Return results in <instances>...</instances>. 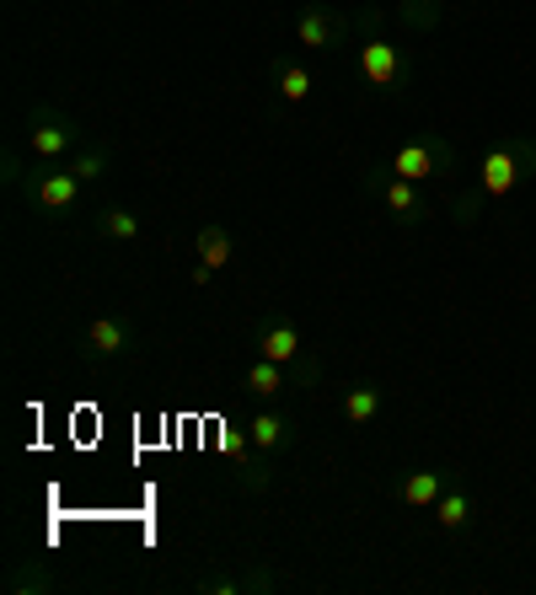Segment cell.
<instances>
[{"label": "cell", "instance_id": "1", "mask_svg": "<svg viewBox=\"0 0 536 595\" xmlns=\"http://www.w3.org/2000/svg\"><path fill=\"white\" fill-rule=\"evenodd\" d=\"M526 178H536V146H526V140H505V146H494L477 161V188H483L488 199L515 194Z\"/></svg>", "mask_w": 536, "mask_h": 595}, {"label": "cell", "instance_id": "2", "mask_svg": "<svg viewBox=\"0 0 536 595\" xmlns=\"http://www.w3.org/2000/svg\"><path fill=\"white\" fill-rule=\"evenodd\" d=\"M81 146H87V140H81L76 119H64L60 108H32V113H28V150H32V161H43V167H64V161H70Z\"/></svg>", "mask_w": 536, "mask_h": 595}, {"label": "cell", "instance_id": "3", "mask_svg": "<svg viewBox=\"0 0 536 595\" xmlns=\"http://www.w3.org/2000/svg\"><path fill=\"white\" fill-rule=\"evenodd\" d=\"M387 172H397V178H408V182H424V178H435V172H456V150L440 135H418V140L391 150Z\"/></svg>", "mask_w": 536, "mask_h": 595}, {"label": "cell", "instance_id": "4", "mask_svg": "<svg viewBox=\"0 0 536 595\" xmlns=\"http://www.w3.org/2000/svg\"><path fill=\"white\" fill-rule=\"evenodd\" d=\"M359 76H365L376 91H403L408 60H403V49L387 43L381 32H365V38H359Z\"/></svg>", "mask_w": 536, "mask_h": 595}, {"label": "cell", "instance_id": "5", "mask_svg": "<svg viewBox=\"0 0 536 595\" xmlns=\"http://www.w3.org/2000/svg\"><path fill=\"white\" fill-rule=\"evenodd\" d=\"M365 188H370V194L391 209V220H397V226H424V220H429V205H424L418 182L397 178V172H387V167H381L376 178H365Z\"/></svg>", "mask_w": 536, "mask_h": 595}, {"label": "cell", "instance_id": "6", "mask_svg": "<svg viewBox=\"0 0 536 595\" xmlns=\"http://www.w3.org/2000/svg\"><path fill=\"white\" fill-rule=\"evenodd\" d=\"M344 32H349V17H338L332 6H322V0H311V6H300L296 17V43L300 49H332V43H344Z\"/></svg>", "mask_w": 536, "mask_h": 595}, {"label": "cell", "instance_id": "7", "mask_svg": "<svg viewBox=\"0 0 536 595\" xmlns=\"http://www.w3.org/2000/svg\"><path fill=\"white\" fill-rule=\"evenodd\" d=\"M28 199L43 209V215H64V209H76V199H81V178H76L70 167H43V172L28 182Z\"/></svg>", "mask_w": 536, "mask_h": 595}, {"label": "cell", "instance_id": "8", "mask_svg": "<svg viewBox=\"0 0 536 595\" xmlns=\"http://www.w3.org/2000/svg\"><path fill=\"white\" fill-rule=\"evenodd\" d=\"M81 344H87V355H97V359L135 355V323H129V317H113V311H108V317H91Z\"/></svg>", "mask_w": 536, "mask_h": 595}, {"label": "cell", "instance_id": "9", "mask_svg": "<svg viewBox=\"0 0 536 595\" xmlns=\"http://www.w3.org/2000/svg\"><path fill=\"white\" fill-rule=\"evenodd\" d=\"M252 344H258V355L274 359V365H285V370L300 359V333L290 328V323H264Z\"/></svg>", "mask_w": 536, "mask_h": 595}, {"label": "cell", "instance_id": "10", "mask_svg": "<svg viewBox=\"0 0 536 595\" xmlns=\"http://www.w3.org/2000/svg\"><path fill=\"white\" fill-rule=\"evenodd\" d=\"M290 435H296V424L279 414V408H264V414L247 418V440H252V450H279V446H290Z\"/></svg>", "mask_w": 536, "mask_h": 595}, {"label": "cell", "instance_id": "11", "mask_svg": "<svg viewBox=\"0 0 536 595\" xmlns=\"http://www.w3.org/2000/svg\"><path fill=\"white\" fill-rule=\"evenodd\" d=\"M381 387L376 381H355V387H344V424H355V429H365V424H376V414H381Z\"/></svg>", "mask_w": 536, "mask_h": 595}, {"label": "cell", "instance_id": "12", "mask_svg": "<svg viewBox=\"0 0 536 595\" xmlns=\"http://www.w3.org/2000/svg\"><path fill=\"white\" fill-rule=\"evenodd\" d=\"M440 494H446V473H440V467H424V473L403 477V505L408 509H435Z\"/></svg>", "mask_w": 536, "mask_h": 595}, {"label": "cell", "instance_id": "13", "mask_svg": "<svg viewBox=\"0 0 536 595\" xmlns=\"http://www.w3.org/2000/svg\"><path fill=\"white\" fill-rule=\"evenodd\" d=\"M193 247H199V264L215 268V274L231 264V252H237V247H231V231H226V226H215V220L199 226V241H193Z\"/></svg>", "mask_w": 536, "mask_h": 595}, {"label": "cell", "instance_id": "14", "mask_svg": "<svg viewBox=\"0 0 536 595\" xmlns=\"http://www.w3.org/2000/svg\"><path fill=\"white\" fill-rule=\"evenodd\" d=\"M247 391H258V397H279V391H290V370L258 355L252 365H247Z\"/></svg>", "mask_w": 536, "mask_h": 595}, {"label": "cell", "instance_id": "15", "mask_svg": "<svg viewBox=\"0 0 536 595\" xmlns=\"http://www.w3.org/2000/svg\"><path fill=\"white\" fill-rule=\"evenodd\" d=\"M97 231H102L108 241H135L140 237V215L123 209V205H102L97 209Z\"/></svg>", "mask_w": 536, "mask_h": 595}, {"label": "cell", "instance_id": "16", "mask_svg": "<svg viewBox=\"0 0 536 595\" xmlns=\"http://www.w3.org/2000/svg\"><path fill=\"white\" fill-rule=\"evenodd\" d=\"M274 81H279V97H285L290 108H296V102H306V97H311V87H317V81H311V70H306V65H296V60L274 65Z\"/></svg>", "mask_w": 536, "mask_h": 595}, {"label": "cell", "instance_id": "17", "mask_svg": "<svg viewBox=\"0 0 536 595\" xmlns=\"http://www.w3.org/2000/svg\"><path fill=\"white\" fill-rule=\"evenodd\" d=\"M435 520H440V532H467V526H473V499L446 488V494L435 499Z\"/></svg>", "mask_w": 536, "mask_h": 595}, {"label": "cell", "instance_id": "18", "mask_svg": "<svg viewBox=\"0 0 536 595\" xmlns=\"http://www.w3.org/2000/svg\"><path fill=\"white\" fill-rule=\"evenodd\" d=\"M397 17H403V28L435 32L440 28V0H403V6H397Z\"/></svg>", "mask_w": 536, "mask_h": 595}, {"label": "cell", "instance_id": "19", "mask_svg": "<svg viewBox=\"0 0 536 595\" xmlns=\"http://www.w3.org/2000/svg\"><path fill=\"white\" fill-rule=\"evenodd\" d=\"M64 167H70L81 182H97L102 172H108V150H102V146H81L70 161H64Z\"/></svg>", "mask_w": 536, "mask_h": 595}, {"label": "cell", "instance_id": "20", "mask_svg": "<svg viewBox=\"0 0 536 595\" xmlns=\"http://www.w3.org/2000/svg\"><path fill=\"white\" fill-rule=\"evenodd\" d=\"M11 591L17 595H38V591H54V574H49V568H17V574H11Z\"/></svg>", "mask_w": 536, "mask_h": 595}, {"label": "cell", "instance_id": "21", "mask_svg": "<svg viewBox=\"0 0 536 595\" xmlns=\"http://www.w3.org/2000/svg\"><path fill=\"white\" fill-rule=\"evenodd\" d=\"M483 199H488L483 188H477V194H456V199H450V215H456V226H477V215H483Z\"/></svg>", "mask_w": 536, "mask_h": 595}]
</instances>
